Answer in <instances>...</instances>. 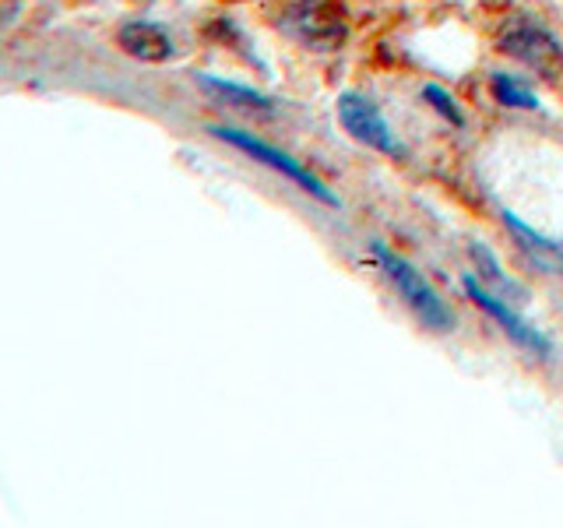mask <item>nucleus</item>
<instances>
[{"instance_id": "obj_1", "label": "nucleus", "mask_w": 563, "mask_h": 528, "mask_svg": "<svg viewBox=\"0 0 563 528\" xmlns=\"http://www.w3.org/2000/svg\"><path fill=\"white\" fill-rule=\"evenodd\" d=\"M369 257L377 261V268L395 286V293L401 296V304L409 307L422 324L433 328V331H451L454 314H451V307L444 304V299H440V293L430 286V282L422 278V272H416L409 261H405L401 254H395L391 246L380 243V240L369 243Z\"/></svg>"}, {"instance_id": "obj_12", "label": "nucleus", "mask_w": 563, "mask_h": 528, "mask_svg": "<svg viewBox=\"0 0 563 528\" xmlns=\"http://www.w3.org/2000/svg\"><path fill=\"white\" fill-rule=\"evenodd\" d=\"M472 261L479 264V272H483V278H486V286H497V289H515L518 293V286L510 282L507 275H504V268L497 264V257H493V251H486L483 243H472Z\"/></svg>"}, {"instance_id": "obj_7", "label": "nucleus", "mask_w": 563, "mask_h": 528, "mask_svg": "<svg viewBox=\"0 0 563 528\" xmlns=\"http://www.w3.org/2000/svg\"><path fill=\"white\" fill-rule=\"evenodd\" d=\"M117 46L141 64H166L176 53L173 35L158 22H123L117 32Z\"/></svg>"}, {"instance_id": "obj_6", "label": "nucleus", "mask_w": 563, "mask_h": 528, "mask_svg": "<svg viewBox=\"0 0 563 528\" xmlns=\"http://www.w3.org/2000/svg\"><path fill=\"white\" fill-rule=\"evenodd\" d=\"M462 286H465V296L472 299V304L479 307V310H486V314L493 317V321H497V324L504 328V334H507L510 342H518L521 349L532 352V356H550V352H553V342L545 339V334H542L539 328L528 324L525 317H518L515 310H510L489 286H483V282L475 278V275H465V278H462Z\"/></svg>"}, {"instance_id": "obj_10", "label": "nucleus", "mask_w": 563, "mask_h": 528, "mask_svg": "<svg viewBox=\"0 0 563 528\" xmlns=\"http://www.w3.org/2000/svg\"><path fill=\"white\" fill-rule=\"evenodd\" d=\"M493 96H497L500 106H510V110H536V106H539L532 88H528L515 75H504V70H497V75H493Z\"/></svg>"}, {"instance_id": "obj_11", "label": "nucleus", "mask_w": 563, "mask_h": 528, "mask_svg": "<svg viewBox=\"0 0 563 528\" xmlns=\"http://www.w3.org/2000/svg\"><path fill=\"white\" fill-rule=\"evenodd\" d=\"M422 99H427L430 110H437L448 123H454V128H462V123H465L462 106L454 102V96L448 92V88H440V85H422Z\"/></svg>"}, {"instance_id": "obj_4", "label": "nucleus", "mask_w": 563, "mask_h": 528, "mask_svg": "<svg viewBox=\"0 0 563 528\" xmlns=\"http://www.w3.org/2000/svg\"><path fill=\"white\" fill-rule=\"evenodd\" d=\"M500 53L525 67H532L542 78H556L563 70V46L560 40L542 25L518 22L500 35Z\"/></svg>"}, {"instance_id": "obj_3", "label": "nucleus", "mask_w": 563, "mask_h": 528, "mask_svg": "<svg viewBox=\"0 0 563 528\" xmlns=\"http://www.w3.org/2000/svg\"><path fill=\"white\" fill-rule=\"evenodd\" d=\"M282 29L310 50H334L349 35L345 14L334 4H328V0H299V4L286 11Z\"/></svg>"}, {"instance_id": "obj_9", "label": "nucleus", "mask_w": 563, "mask_h": 528, "mask_svg": "<svg viewBox=\"0 0 563 528\" xmlns=\"http://www.w3.org/2000/svg\"><path fill=\"white\" fill-rule=\"evenodd\" d=\"M198 85L205 92H211L216 99H222L225 106H233L240 113H251V117H275V99L261 96L257 88H246V85H236V81H225V78H211V75H201Z\"/></svg>"}, {"instance_id": "obj_5", "label": "nucleus", "mask_w": 563, "mask_h": 528, "mask_svg": "<svg viewBox=\"0 0 563 528\" xmlns=\"http://www.w3.org/2000/svg\"><path fill=\"white\" fill-rule=\"evenodd\" d=\"M339 123L345 128L349 138H356L360 145L384 152V155H405V148L398 145V138L391 131V123L380 113L377 102H369L360 92H342L339 96Z\"/></svg>"}, {"instance_id": "obj_2", "label": "nucleus", "mask_w": 563, "mask_h": 528, "mask_svg": "<svg viewBox=\"0 0 563 528\" xmlns=\"http://www.w3.org/2000/svg\"><path fill=\"white\" fill-rule=\"evenodd\" d=\"M208 134H211V138H219V141H225V145L240 148V152H246V155L254 158V163H261V166L275 169L278 176H286V180H289L292 187H299L303 194H310V198H317L321 205L339 208V198H334V190H328L321 176H313L307 166H299L289 152H282V148H275V145H268V141H261V138L246 134V131L222 128V123H211Z\"/></svg>"}, {"instance_id": "obj_8", "label": "nucleus", "mask_w": 563, "mask_h": 528, "mask_svg": "<svg viewBox=\"0 0 563 528\" xmlns=\"http://www.w3.org/2000/svg\"><path fill=\"white\" fill-rule=\"evenodd\" d=\"M504 216V226H507V233L515 237L518 243V251L528 257V264H536V268L542 272H563V243L550 240V237H539L532 226H525L515 211H500Z\"/></svg>"}]
</instances>
